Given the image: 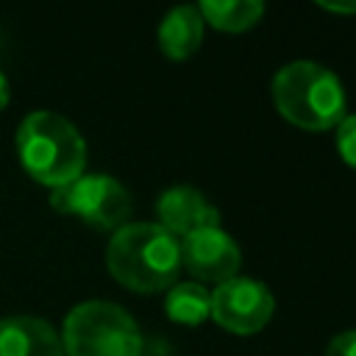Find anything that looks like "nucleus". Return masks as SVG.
<instances>
[{
    "mask_svg": "<svg viewBox=\"0 0 356 356\" xmlns=\"http://www.w3.org/2000/svg\"><path fill=\"white\" fill-rule=\"evenodd\" d=\"M6 103H8V81H6V75L0 72V111L6 108Z\"/></svg>",
    "mask_w": 356,
    "mask_h": 356,
    "instance_id": "16",
    "label": "nucleus"
},
{
    "mask_svg": "<svg viewBox=\"0 0 356 356\" xmlns=\"http://www.w3.org/2000/svg\"><path fill=\"white\" fill-rule=\"evenodd\" d=\"M50 206L61 214L81 217L92 228L117 231L128 222L131 195L117 178L106 172H83L75 181L53 189Z\"/></svg>",
    "mask_w": 356,
    "mask_h": 356,
    "instance_id": "5",
    "label": "nucleus"
},
{
    "mask_svg": "<svg viewBox=\"0 0 356 356\" xmlns=\"http://www.w3.org/2000/svg\"><path fill=\"white\" fill-rule=\"evenodd\" d=\"M58 337L64 356H142L136 320L111 300H83L72 306Z\"/></svg>",
    "mask_w": 356,
    "mask_h": 356,
    "instance_id": "4",
    "label": "nucleus"
},
{
    "mask_svg": "<svg viewBox=\"0 0 356 356\" xmlns=\"http://www.w3.org/2000/svg\"><path fill=\"white\" fill-rule=\"evenodd\" d=\"M203 25L206 22L197 6H178L167 11V17L159 25V50L172 61L195 56L203 44Z\"/></svg>",
    "mask_w": 356,
    "mask_h": 356,
    "instance_id": "10",
    "label": "nucleus"
},
{
    "mask_svg": "<svg viewBox=\"0 0 356 356\" xmlns=\"http://www.w3.org/2000/svg\"><path fill=\"white\" fill-rule=\"evenodd\" d=\"M325 356H356V331H342V334H337V337L328 342Z\"/></svg>",
    "mask_w": 356,
    "mask_h": 356,
    "instance_id": "14",
    "label": "nucleus"
},
{
    "mask_svg": "<svg viewBox=\"0 0 356 356\" xmlns=\"http://www.w3.org/2000/svg\"><path fill=\"white\" fill-rule=\"evenodd\" d=\"M159 225L175 239H184L195 231L220 225V211L192 186H172L156 203Z\"/></svg>",
    "mask_w": 356,
    "mask_h": 356,
    "instance_id": "8",
    "label": "nucleus"
},
{
    "mask_svg": "<svg viewBox=\"0 0 356 356\" xmlns=\"http://www.w3.org/2000/svg\"><path fill=\"white\" fill-rule=\"evenodd\" d=\"M337 150L348 167L356 170V114H348L337 125Z\"/></svg>",
    "mask_w": 356,
    "mask_h": 356,
    "instance_id": "13",
    "label": "nucleus"
},
{
    "mask_svg": "<svg viewBox=\"0 0 356 356\" xmlns=\"http://www.w3.org/2000/svg\"><path fill=\"white\" fill-rule=\"evenodd\" d=\"M181 267L189 270L195 284H222L239 275L242 250L220 225L203 228L181 239Z\"/></svg>",
    "mask_w": 356,
    "mask_h": 356,
    "instance_id": "7",
    "label": "nucleus"
},
{
    "mask_svg": "<svg viewBox=\"0 0 356 356\" xmlns=\"http://www.w3.org/2000/svg\"><path fill=\"white\" fill-rule=\"evenodd\" d=\"M167 317L172 323L184 325H200L206 317H211V292L203 284L186 281V284H172L164 300Z\"/></svg>",
    "mask_w": 356,
    "mask_h": 356,
    "instance_id": "12",
    "label": "nucleus"
},
{
    "mask_svg": "<svg viewBox=\"0 0 356 356\" xmlns=\"http://www.w3.org/2000/svg\"><path fill=\"white\" fill-rule=\"evenodd\" d=\"M275 312L273 292L256 278H231L211 292V320L231 334L248 337L261 331Z\"/></svg>",
    "mask_w": 356,
    "mask_h": 356,
    "instance_id": "6",
    "label": "nucleus"
},
{
    "mask_svg": "<svg viewBox=\"0 0 356 356\" xmlns=\"http://www.w3.org/2000/svg\"><path fill=\"white\" fill-rule=\"evenodd\" d=\"M197 11H200L203 22H209L217 31L242 33L261 19L264 3H259V0H203L197 6Z\"/></svg>",
    "mask_w": 356,
    "mask_h": 356,
    "instance_id": "11",
    "label": "nucleus"
},
{
    "mask_svg": "<svg viewBox=\"0 0 356 356\" xmlns=\"http://www.w3.org/2000/svg\"><path fill=\"white\" fill-rule=\"evenodd\" d=\"M17 153L25 172L50 189L75 181L86 167V142L81 131L67 117L47 108L31 111L19 122Z\"/></svg>",
    "mask_w": 356,
    "mask_h": 356,
    "instance_id": "2",
    "label": "nucleus"
},
{
    "mask_svg": "<svg viewBox=\"0 0 356 356\" xmlns=\"http://www.w3.org/2000/svg\"><path fill=\"white\" fill-rule=\"evenodd\" d=\"M0 356H64L56 328L33 314L0 320Z\"/></svg>",
    "mask_w": 356,
    "mask_h": 356,
    "instance_id": "9",
    "label": "nucleus"
},
{
    "mask_svg": "<svg viewBox=\"0 0 356 356\" xmlns=\"http://www.w3.org/2000/svg\"><path fill=\"white\" fill-rule=\"evenodd\" d=\"M108 273L134 292H159L178 284L181 239L159 222H125L106 248Z\"/></svg>",
    "mask_w": 356,
    "mask_h": 356,
    "instance_id": "1",
    "label": "nucleus"
},
{
    "mask_svg": "<svg viewBox=\"0 0 356 356\" xmlns=\"http://www.w3.org/2000/svg\"><path fill=\"white\" fill-rule=\"evenodd\" d=\"M278 114L303 131H328L348 117V97L339 78L317 61H289L273 78Z\"/></svg>",
    "mask_w": 356,
    "mask_h": 356,
    "instance_id": "3",
    "label": "nucleus"
},
{
    "mask_svg": "<svg viewBox=\"0 0 356 356\" xmlns=\"http://www.w3.org/2000/svg\"><path fill=\"white\" fill-rule=\"evenodd\" d=\"M320 8H325L331 14H356V0H350V3H320Z\"/></svg>",
    "mask_w": 356,
    "mask_h": 356,
    "instance_id": "15",
    "label": "nucleus"
}]
</instances>
